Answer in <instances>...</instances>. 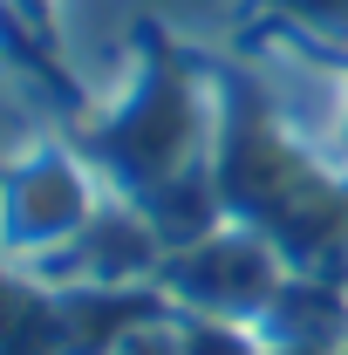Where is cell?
I'll list each match as a JSON object with an SVG mask.
<instances>
[{
  "mask_svg": "<svg viewBox=\"0 0 348 355\" xmlns=\"http://www.w3.org/2000/svg\"><path fill=\"white\" fill-rule=\"evenodd\" d=\"M218 96L225 89L205 83L177 48H143L137 69L110 89V103L89 116V130L76 137L89 150V164L103 171L110 191L143 198L157 184H171L191 164H212L218 144Z\"/></svg>",
  "mask_w": 348,
  "mask_h": 355,
  "instance_id": "6da1fadb",
  "label": "cell"
},
{
  "mask_svg": "<svg viewBox=\"0 0 348 355\" xmlns=\"http://www.w3.org/2000/svg\"><path fill=\"white\" fill-rule=\"evenodd\" d=\"M103 171L89 164L82 144H55L35 137L7 157V191H0V225L14 260H35L55 246H76L89 232V219L103 212Z\"/></svg>",
  "mask_w": 348,
  "mask_h": 355,
  "instance_id": "7a4b0ae2",
  "label": "cell"
},
{
  "mask_svg": "<svg viewBox=\"0 0 348 355\" xmlns=\"http://www.w3.org/2000/svg\"><path fill=\"white\" fill-rule=\"evenodd\" d=\"M280 280H287L280 246L266 239L260 225H246V219H225V225H212L205 239L177 246L171 260H164V273H157V287H171L184 308L212 314V321L266 314V301L280 294Z\"/></svg>",
  "mask_w": 348,
  "mask_h": 355,
  "instance_id": "3957f363",
  "label": "cell"
},
{
  "mask_svg": "<svg viewBox=\"0 0 348 355\" xmlns=\"http://www.w3.org/2000/svg\"><path fill=\"white\" fill-rule=\"evenodd\" d=\"M273 349H348V287H328L314 273H287L280 294L260 314Z\"/></svg>",
  "mask_w": 348,
  "mask_h": 355,
  "instance_id": "277c9868",
  "label": "cell"
},
{
  "mask_svg": "<svg viewBox=\"0 0 348 355\" xmlns=\"http://www.w3.org/2000/svg\"><path fill=\"white\" fill-rule=\"evenodd\" d=\"M103 355H184V335H177L171 321H150V314H137L130 328L110 342Z\"/></svg>",
  "mask_w": 348,
  "mask_h": 355,
  "instance_id": "5b68a950",
  "label": "cell"
},
{
  "mask_svg": "<svg viewBox=\"0 0 348 355\" xmlns=\"http://www.w3.org/2000/svg\"><path fill=\"white\" fill-rule=\"evenodd\" d=\"M184 355H253V349H246V335H239V328L205 321V328H191V335H184Z\"/></svg>",
  "mask_w": 348,
  "mask_h": 355,
  "instance_id": "8992f818",
  "label": "cell"
},
{
  "mask_svg": "<svg viewBox=\"0 0 348 355\" xmlns=\"http://www.w3.org/2000/svg\"><path fill=\"white\" fill-rule=\"evenodd\" d=\"M266 355H348V349H266Z\"/></svg>",
  "mask_w": 348,
  "mask_h": 355,
  "instance_id": "52a82bcc",
  "label": "cell"
},
{
  "mask_svg": "<svg viewBox=\"0 0 348 355\" xmlns=\"http://www.w3.org/2000/svg\"><path fill=\"white\" fill-rule=\"evenodd\" d=\"M335 157L348 164V103H342V150H335Z\"/></svg>",
  "mask_w": 348,
  "mask_h": 355,
  "instance_id": "ba28073f",
  "label": "cell"
}]
</instances>
